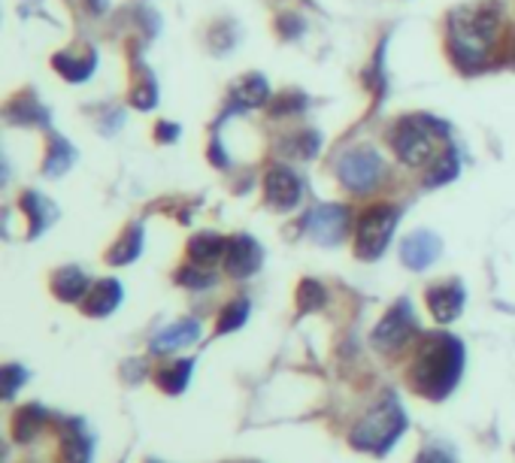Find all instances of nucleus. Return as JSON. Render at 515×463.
Returning <instances> with one entry per match:
<instances>
[{
	"instance_id": "nucleus-1",
	"label": "nucleus",
	"mask_w": 515,
	"mask_h": 463,
	"mask_svg": "<svg viewBox=\"0 0 515 463\" xmlns=\"http://www.w3.org/2000/svg\"><path fill=\"white\" fill-rule=\"evenodd\" d=\"M461 372H464V342L451 333H437L421 342L410 379L421 397L442 399L455 390Z\"/></svg>"
},
{
	"instance_id": "nucleus-2",
	"label": "nucleus",
	"mask_w": 515,
	"mask_h": 463,
	"mask_svg": "<svg viewBox=\"0 0 515 463\" xmlns=\"http://www.w3.org/2000/svg\"><path fill=\"white\" fill-rule=\"evenodd\" d=\"M500 31V9L497 4L485 6H461L449 15V49L455 54L458 67L479 70L491 52Z\"/></svg>"
},
{
	"instance_id": "nucleus-3",
	"label": "nucleus",
	"mask_w": 515,
	"mask_h": 463,
	"mask_svg": "<svg viewBox=\"0 0 515 463\" xmlns=\"http://www.w3.org/2000/svg\"><path fill=\"white\" fill-rule=\"evenodd\" d=\"M406 430V412L394 397L382 399L373 412H367L352 430V445L367 454H385L391 451L397 439Z\"/></svg>"
},
{
	"instance_id": "nucleus-4",
	"label": "nucleus",
	"mask_w": 515,
	"mask_h": 463,
	"mask_svg": "<svg viewBox=\"0 0 515 463\" xmlns=\"http://www.w3.org/2000/svg\"><path fill=\"white\" fill-rule=\"evenodd\" d=\"M446 136V127L433 122L428 115H410L401 118L391 131V149L406 167H424L428 161L440 158L437 143Z\"/></svg>"
},
{
	"instance_id": "nucleus-5",
	"label": "nucleus",
	"mask_w": 515,
	"mask_h": 463,
	"mask_svg": "<svg viewBox=\"0 0 515 463\" xmlns=\"http://www.w3.org/2000/svg\"><path fill=\"white\" fill-rule=\"evenodd\" d=\"M397 212L394 206H373L361 215L358 222V258L364 261H376L379 254L388 249L394 236V227H397Z\"/></svg>"
},
{
	"instance_id": "nucleus-6",
	"label": "nucleus",
	"mask_w": 515,
	"mask_h": 463,
	"mask_svg": "<svg viewBox=\"0 0 515 463\" xmlns=\"http://www.w3.org/2000/svg\"><path fill=\"white\" fill-rule=\"evenodd\" d=\"M415 333H419V318H415L412 303L410 300H397L373 330V345L379 351L394 354V351H401Z\"/></svg>"
},
{
	"instance_id": "nucleus-7",
	"label": "nucleus",
	"mask_w": 515,
	"mask_h": 463,
	"mask_svg": "<svg viewBox=\"0 0 515 463\" xmlns=\"http://www.w3.org/2000/svg\"><path fill=\"white\" fill-rule=\"evenodd\" d=\"M337 172H340V182L349 191L367 194V191H373L379 185V179H382V158H379L373 149H352L342 154Z\"/></svg>"
},
{
	"instance_id": "nucleus-8",
	"label": "nucleus",
	"mask_w": 515,
	"mask_h": 463,
	"mask_svg": "<svg viewBox=\"0 0 515 463\" xmlns=\"http://www.w3.org/2000/svg\"><path fill=\"white\" fill-rule=\"evenodd\" d=\"M352 227V212L349 206H340V203H324V206H315L310 218H306V231L319 245H340L346 240Z\"/></svg>"
},
{
	"instance_id": "nucleus-9",
	"label": "nucleus",
	"mask_w": 515,
	"mask_h": 463,
	"mask_svg": "<svg viewBox=\"0 0 515 463\" xmlns=\"http://www.w3.org/2000/svg\"><path fill=\"white\" fill-rule=\"evenodd\" d=\"M264 197L273 209H282L285 212V209H294L297 203H301L303 182L294 170L273 167V170H267V176H264Z\"/></svg>"
},
{
	"instance_id": "nucleus-10",
	"label": "nucleus",
	"mask_w": 515,
	"mask_h": 463,
	"mask_svg": "<svg viewBox=\"0 0 515 463\" xmlns=\"http://www.w3.org/2000/svg\"><path fill=\"white\" fill-rule=\"evenodd\" d=\"M261 261H264V251L261 245L252 240V236H233L228 240V251H224V270L237 279H249L261 270Z\"/></svg>"
},
{
	"instance_id": "nucleus-11",
	"label": "nucleus",
	"mask_w": 515,
	"mask_h": 463,
	"mask_svg": "<svg viewBox=\"0 0 515 463\" xmlns=\"http://www.w3.org/2000/svg\"><path fill=\"white\" fill-rule=\"evenodd\" d=\"M464 285L461 281H446V285H433L428 291V306H431V315L437 318L440 324H451L455 318L461 315L464 309Z\"/></svg>"
},
{
	"instance_id": "nucleus-12",
	"label": "nucleus",
	"mask_w": 515,
	"mask_h": 463,
	"mask_svg": "<svg viewBox=\"0 0 515 463\" xmlns=\"http://www.w3.org/2000/svg\"><path fill=\"white\" fill-rule=\"evenodd\" d=\"M440 254V240L431 231H415L403 240L401 258L410 270H428Z\"/></svg>"
},
{
	"instance_id": "nucleus-13",
	"label": "nucleus",
	"mask_w": 515,
	"mask_h": 463,
	"mask_svg": "<svg viewBox=\"0 0 515 463\" xmlns=\"http://www.w3.org/2000/svg\"><path fill=\"white\" fill-rule=\"evenodd\" d=\"M270 100V85L264 76L252 73V76H243L237 85L231 88L228 94V113H240V109H258Z\"/></svg>"
},
{
	"instance_id": "nucleus-14",
	"label": "nucleus",
	"mask_w": 515,
	"mask_h": 463,
	"mask_svg": "<svg viewBox=\"0 0 515 463\" xmlns=\"http://www.w3.org/2000/svg\"><path fill=\"white\" fill-rule=\"evenodd\" d=\"M197 336H201V324L192 321V318H185V321H176V324L164 327V330L152 340V351L155 354L179 351V349H185V345H194Z\"/></svg>"
},
{
	"instance_id": "nucleus-15",
	"label": "nucleus",
	"mask_w": 515,
	"mask_h": 463,
	"mask_svg": "<svg viewBox=\"0 0 515 463\" xmlns=\"http://www.w3.org/2000/svg\"><path fill=\"white\" fill-rule=\"evenodd\" d=\"M124 291L115 279H104L88 291V300H85V312L94 315V318H106L115 312V306L122 303Z\"/></svg>"
},
{
	"instance_id": "nucleus-16",
	"label": "nucleus",
	"mask_w": 515,
	"mask_h": 463,
	"mask_svg": "<svg viewBox=\"0 0 515 463\" xmlns=\"http://www.w3.org/2000/svg\"><path fill=\"white\" fill-rule=\"evenodd\" d=\"M94 436L83 421H70L64 430V460L67 463H92Z\"/></svg>"
},
{
	"instance_id": "nucleus-17",
	"label": "nucleus",
	"mask_w": 515,
	"mask_h": 463,
	"mask_svg": "<svg viewBox=\"0 0 515 463\" xmlns=\"http://www.w3.org/2000/svg\"><path fill=\"white\" fill-rule=\"evenodd\" d=\"M22 209H25V215H28V222H31V236H40L58 215V209L52 206L43 194H37V191L22 194Z\"/></svg>"
},
{
	"instance_id": "nucleus-18",
	"label": "nucleus",
	"mask_w": 515,
	"mask_h": 463,
	"mask_svg": "<svg viewBox=\"0 0 515 463\" xmlns=\"http://www.w3.org/2000/svg\"><path fill=\"white\" fill-rule=\"evenodd\" d=\"M52 291L61 297V300H83L92 285H88V276L79 267H64L55 272V279H52Z\"/></svg>"
},
{
	"instance_id": "nucleus-19",
	"label": "nucleus",
	"mask_w": 515,
	"mask_h": 463,
	"mask_svg": "<svg viewBox=\"0 0 515 463\" xmlns=\"http://www.w3.org/2000/svg\"><path fill=\"white\" fill-rule=\"evenodd\" d=\"M224 251H228V240L219 233H197L192 242H188V254L194 258V263H201V267H210L219 258H224Z\"/></svg>"
},
{
	"instance_id": "nucleus-20",
	"label": "nucleus",
	"mask_w": 515,
	"mask_h": 463,
	"mask_svg": "<svg viewBox=\"0 0 515 463\" xmlns=\"http://www.w3.org/2000/svg\"><path fill=\"white\" fill-rule=\"evenodd\" d=\"M76 158V152H74V145H70L64 136H52V143H49V149H46V161H43V172L46 176H61V172H67L70 170V163H74Z\"/></svg>"
},
{
	"instance_id": "nucleus-21",
	"label": "nucleus",
	"mask_w": 515,
	"mask_h": 463,
	"mask_svg": "<svg viewBox=\"0 0 515 463\" xmlns=\"http://www.w3.org/2000/svg\"><path fill=\"white\" fill-rule=\"evenodd\" d=\"M94 64H97V58H94L92 52H88L85 58H79V54H74V52H61V54H55V70H58L67 82H85L88 76H92Z\"/></svg>"
},
{
	"instance_id": "nucleus-22",
	"label": "nucleus",
	"mask_w": 515,
	"mask_h": 463,
	"mask_svg": "<svg viewBox=\"0 0 515 463\" xmlns=\"http://www.w3.org/2000/svg\"><path fill=\"white\" fill-rule=\"evenodd\" d=\"M143 251V227L134 224L124 231V236L119 242H115V249L110 251V263H115V267H122V263H131L137 261Z\"/></svg>"
},
{
	"instance_id": "nucleus-23",
	"label": "nucleus",
	"mask_w": 515,
	"mask_h": 463,
	"mask_svg": "<svg viewBox=\"0 0 515 463\" xmlns=\"http://www.w3.org/2000/svg\"><path fill=\"white\" fill-rule=\"evenodd\" d=\"M192 372H194V360H173L170 367L161 369V376H158V385L167 390V394H183L185 385H188V379H192Z\"/></svg>"
},
{
	"instance_id": "nucleus-24",
	"label": "nucleus",
	"mask_w": 515,
	"mask_h": 463,
	"mask_svg": "<svg viewBox=\"0 0 515 463\" xmlns=\"http://www.w3.org/2000/svg\"><path fill=\"white\" fill-rule=\"evenodd\" d=\"M6 115H10L15 124H34V122L46 124V122H49V113H46V109H43L34 97L15 100V103H10V113H6Z\"/></svg>"
},
{
	"instance_id": "nucleus-25",
	"label": "nucleus",
	"mask_w": 515,
	"mask_h": 463,
	"mask_svg": "<svg viewBox=\"0 0 515 463\" xmlns=\"http://www.w3.org/2000/svg\"><path fill=\"white\" fill-rule=\"evenodd\" d=\"M249 318V300H233V303L224 306V312L219 315V324H215V333H233L246 324Z\"/></svg>"
},
{
	"instance_id": "nucleus-26",
	"label": "nucleus",
	"mask_w": 515,
	"mask_h": 463,
	"mask_svg": "<svg viewBox=\"0 0 515 463\" xmlns=\"http://www.w3.org/2000/svg\"><path fill=\"white\" fill-rule=\"evenodd\" d=\"M455 176H458V154H455V149L440 152V158H437V163H433V170H431L428 185H442V182H451Z\"/></svg>"
},
{
	"instance_id": "nucleus-27",
	"label": "nucleus",
	"mask_w": 515,
	"mask_h": 463,
	"mask_svg": "<svg viewBox=\"0 0 515 463\" xmlns=\"http://www.w3.org/2000/svg\"><path fill=\"white\" fill-rule=\"evenodd\" d=\"M43 421H46L43 409L40 406H28L25 412L15 415V436H19V439H31V436L43 427Z\"/></svg>"
},
{
	"instance_id": "nucleus-28",
	"label": "nucleus",
	"mask_w": 515,
	"mask_h": 463,
	"mask_svg": "<svg viewBox=\"0 0 515 463\" xmlns=\"http://www.w3.org/2000/svg\"><path fill=\"white\" fill-rule=\"evenodd\" d=\"M179 281L188 285V288H210L215 281V276H213V272L201 270V263H192V267L179 270Z\"/></svg>"
},
{
	"instance_id": "nucleus-29",
	"label": "nucleus",
	"mask_w": 515,
	"mask_h": 463,
	"mask_svg": "<svg viewBox=\"0 0 515 463\" xmlns=\"http://www.w3.org/2000/svg\"><path fill=\"white\" fill-rule=\"evenodd\" d=\"M324 303V288L319 281H303L301 285V312H312Z\"/></svg>"
},
{
	"instance_id": "nucleus-30",
	"label": "nucleus",
	"mask_w": 515,
	"mask_h": 463,
	"mask_svg": "<svg viewBox=\"0 0 515 463\" xmlns=\"http://www.w3.org/2000/svg\"><path fill=\"white\" fill-rule=\"evenodd\" d=\"M25 379H28V369L25 367H15V363H6L4 367V397L10 399L19 385H25Z\"/></svg>"
},
{
	"instance_id": "nucleus-31",
	"label": "nucleus",
	"mask_w": 515,
	"mask_h": 463,
	"mask_svg": "<svg viewBox=\"0 0 515 463\" xmlns=\"http://www.w3.org/2000/svg\"><path fill=\"white\" fill-rule=\"evenodd\" d=\"M134 103H137L140 109H152V106H155V85H152V82L140 85V91L134 94Z\"/></svg>"
},
{
	"instance_id": "nucleus-32",
	"label": "nucleus",
	"mask_w": 515,
	"mask_h": 463,
	"mask_svg": "<svg viewBox=\"0 0 515 463\" xmlns=\"http://www.w3.org/2000/svg\"><path fill=\"white\" fill-rule=\"evenodd\" d=\"M421 463H455V458H451L449 451H442V448H431V451H424Z\"/></svg>"
},
{
	"instance_id": "nucleus-33",
	"label": "nucleus",
	"mask_w": 515,
	"mask_h": 463,
	"mask_svg": "<svg viewBox=\"0 0 515 463\" xmlns=\"http://www.w3.org/2000/svg\"><path fill=\"white\" fill-rule=\"evenodd\" d=\"M179 131H176V124H167V122H161L158 124V140L161 143H167V140H176Z\"/></svg>"
},
{
	"instance_id": "nucleus-34",
	"label": "nucleus",
	"mask_w": 515,
	"mask_h": 463,
	"mask_svg": "<svg viewBox=\"0 0 515 463\" xmlns=\"http://www.w3.org/2000/svg\"><path fill=\"white\" fill-rule=\"evenodd\" d=\"M88 6H92L94 13H104V9L110 6V0H88Z\"/></svg>"
},
{
	"instance_id": "nucleus-35",
	"label": "nucleus",
	"mask_w": 515,
	"mask_h": 463,
	"mask_svg": "<svg viewBox=\"0 0 515 463\" xmlns=\"http://www.w3.org/2000/svg\"><path fill=\"white\" fill-rule=\"evenodd\" d=\"M149 463H161V460H149Z\"/></svg>"
},
{
	"instance_id": "nucleus-36",
	"label": "nucleus",
	"mask_w": 515,
	"mask_h": 463,
	"mask_svg": "<svg viewBox=\"0 0 515 463\" xmlns=\"http://www.w3.org/2000/svg\"><path fill=\"white\" fill-rule=\"evenodd\" d=\"M512 64H515V58H512Z\"/></svg>"
}]
</instances>
